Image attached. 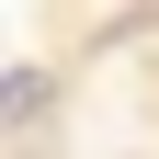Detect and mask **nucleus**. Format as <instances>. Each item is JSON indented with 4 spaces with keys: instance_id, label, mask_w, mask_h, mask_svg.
Segmentation results:
<instances>
[{
    "instance_id": "nucleus-1",
    "label": "nucleus",
    "mask_w": 159,
    "mask_h": 159,
    "mask_svg": "<svg viewBox=\"0 0 159 159\" xmlns=\"http://www.w3.org/2000/svg\"><path fill=\"white\" fill-rule=\"evenodd\" d=\"M34 114H46V80L11 68V80H0V125H34Z\"/></svg>"
}]
</instances>
